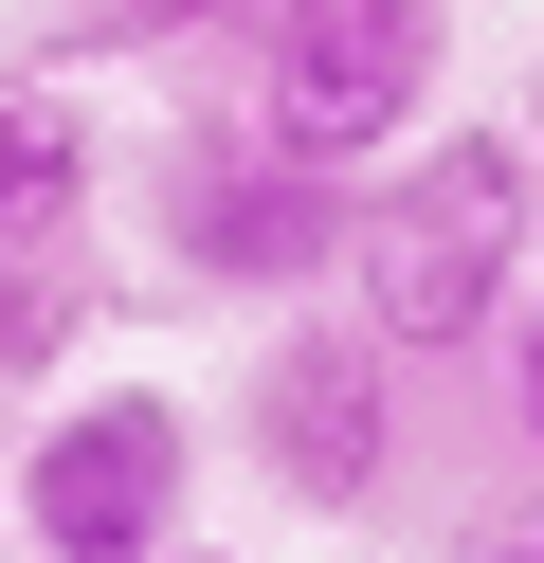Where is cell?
<instances>
[{
    "mask_svg": "<svg viewBox=\"0 0 544 563\" xmlns=\"http://www.w3.org/2000/svg\"><path fill=\"white\" fill-rule=\"evenodd\" d=\"M526 236H544V164L508 128H418L381 183L345 200V328L399 345V364H454L526 309Z\"/></svg>",
    "mask_w": 544,
    "mask_h": 563,
    "instance_id": "1",
    "label": "cell"
},
{
    "mask_svg": "<svg viewBox=\"0 0 544 563\" xmlns=\"http://www.w3.org/2000/svg\"><path fill=\"white\" fill-rule=\"evenodd\" d=\"M435 74H454V0H254V146L309 164V183H381L435 128Z\"/></svg>",
    "mask_w": 544,
    "mask_h": 563,
    "instance_id": "2",
    "label": "cell"
},
{
    "mask_svg": "<svg viewBox=\"0 0 544 563\" xmlns=\"http://www.w3.org/2000/svg\"><path fill=\"white\" fill-rule=\"evenodd\" d=\"M200 509V418L164 382H91L19 437V545L36 563H181Z\"/></svg>",
    "mask_w": 544,
    "mask_h": 563,
    "instance_id": "3",
    "label": "cell"
},
{
    "mask_svg": "<svg viewBox=\"0 0 544 563\" xmlns=\"http://www.w3.org/2000/svg\"><path fill=\"white\" fill-rule=\"evenodd\" d=\"M399 454H418V364L363 345L345 309H290V328L254 345V473H273L290 509H381Z\"/></svg>",
    "mask_w": 544,
    "mask_h": 563,
    "instance_id": "4",
    "label": "cell"
},
{
    "mask_svg": "<svg viewBox=\"0 0 544 563\" xmlns=\"http://www.w3.org/2000/svg\"><path fill=\"white\" fill-rule=\"evenodd\" d=\"M345 200H363V183H309V164H273L254 128H181V146H164V255L200 273V291L326 309V273H345Z\"/></svg>",
    "mask_w": 544,
    "mask_h": 563,
    "instance_id": "5",
    "label": "cell"
},
{
    "mask_svg": "<svg viewBox=\"0 0 544 563\" xmlns=\"http://www.w3.org/2000/svg\"><path fill=\"white\" fill-rule=\"evenodd\" d=\"M91 200H109L91 110H73V91H36V74H0V255H73V236H91Z\"/></svg>",
    "mask_w": 544,
    "mask_h": 563,
    "instance_id": "6",
    "label": "cell"
},
{
    "mask_svg": "<svg viewBox=\"0 0 544 563\" xmlns=\"http://www.w3.org/2000/svg\"><path fill=\"white\" fill-rule=\"evenodd\" d=\"M73 328H91V255H0V382L73 364Z\"/></svg>",
    "mask_w": 544,
    "mask_h": 563,
    "instance_id": "7",
    "label": "cell"
},
{
    "mask_svg": "<svg viewBox=\"0 0 544 563\" xmlns=\"http://www.w3.org/2000/svg\"><path fill=\"white\" fill-rule=\"evenodd\" d=\"M254 0H91V55H164V37H218Z\"/></svg>",
    "mask_w": 544,
    "mask_h": 563,
    "instance_id": "8",
    "label": "cell"
},
{
    "mask_svg": "<svg viewBox=\"0 0 544 563\" xmlns=\"http://www.w3.org/2000/svg\"><path fill=\"white\" fill-rule=\"evenodd\" d=\"M454 563H544V490H508V509L454 527Z\"/></svg>",
    "mask_w": 544,
    "mask_h": 563,
    "instance_id": "9",
    "label": "cell"
},
{
    "mask_svg": "<svg viewBox=\"0 0 544 563\" xmlns=\"http://www.w3.org/2000/svg\"><path fill=\"white\" fill-rule=\"evenodd\" d=\"M508 437L544 454V309H508Z\"/></svg>",
    "mask_w": 544,
    "mask_h": 563,
    "instance_id": "10",
    "label": "cell"
},
{
    "mask_svg": "<svg viewBox=\"0 0 544 563\" xmlns=\"http://www.w3.org/2000/svg\"><path fill=\"white\" fill-rule=\"evenodd\" d=\"M508 146H526V164H544V55H526V128H508Z\"/></svg>",
    "mask_w": 544,
    "mask_h": 563,
    "instance_id": "11",
    "label": "cell"
},
{
    "mask_svg": "<svg viewBox=\"0 0 544 563\" xmlns=\"http://www.w3.org/2000/svg\"><path fill=\"white\" fill-rule=\"evenodd\" d=\"M181 563H218V545H181Z\"/></svg>",
    "mask_w": 544,
    "mask_h": 563,
    "instance_id": "12",
    "label": "cell"
}]
</instances>
